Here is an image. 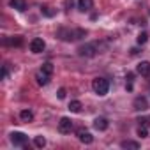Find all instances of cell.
Masks as SVG:
<instances>
[{
  "instance_id": "cell-1",
  "label": "cell",
  "mask_w": 150,
  "mask_h": 150,
  "mask_svg": "<svg viewBox=\"0 0 150 150\" xmlns=\"http://www.w3.org/2000/svg\"><path fill=\"white\" fill-rule=\"evenodd\" d=\"M58 35H60L64 41H76V39L85 37V35H87V30H81V28H78V30H60Z\"/></svg>"
},
{
  "instance_id": "cell-2",
  "label": "cell",
  "mask_w": 150,
  "mask_h": 150,
  "mask_svg": "<svg viewBox=\"0 0 150 150\" xmlns=\"http://www.w3.org/2000/svg\"><path fill=\"white\" fill-rule=\"evenodd\" d=\"M92 88H94V92L97 94V96H106L108 94V90H110V83H108V80H104V78H96L94 81H92Z\"/></svg>"
},
{
  "instance_id": "cell-3",
  "label": "cell",
  "mask_w": 150,
  "mask_h": 150,
  "mask_svg": "<svg viewBox=\"0 0 150 150\" xmlns=\"http://www.w3.org/2000/svg\"><path fill=\"white\" fill-rule=\"evenodd\" d=\"M78 53L81 57H94L97 53V44L96 42H90V44H85V46H80L78 48Z\"/></svg>"
},
{
  "instance_id": "cell-4",
  "label": "cell",
  "mask_w": 150,
  "mask_h": 150,
  "mask_svg": "<svg viewBox=\"0 0 150 150\" xmlns=\"http://www.w3.org/2000/svg\"><path fill=\"white\" fill-rule=\"evenodd\" d=\"M44 48H46V42H44L41 37L32 39V42H30V51H32V53H42Z\"/></svg>"
},
{
  "instance_id": "cell-5",
  "label": "cell",
  "mask_w": 150,
  "mask_h": 150,
  "mask_svg": "<svg viewBox=\"0 0 150 150\" xmlns=\"http://www.w3.org/2000/svg\"><path fill=\"white\" fill-rule=\"evenodd\" d=\"M71 129H72V120L67 118V117H62L60 122H58V131L67 134V132H71Z\"/></svg>"
},
{
  "instance_id": "cell-6",
  "label": "cell",
  "mask_w": 150,
  "mask_h": 150,
  "mask_svg": "<svg viewBox=\"0 0 150 150\" xmlns=\"http://www.w3.org/2000/svg\"><path fill=\"white\" fill-rule=\"evenodd\" d=\"M11 143H13L14 146H23V145L27 143V136H25L23 132H13V134H11Z\"/></svg>"
},
{
  "instance_id": "cell-7",
  "label": "cell",
  "mask_w": 150,
  "mask_h": 150,
  "mask_svg": "<svg viewBox=\"0 0 150 150\" xmlns=\"http://www.w3.org/2000/svg\"><path fill=\"white\" fill-rule=\"evenodd\" d=\"M132 106H134L136 111H145V110H148V101L145 97H136L134 103H132Z\"/></svg>"
},
{
  "instance_id": "cell-8",
  "label": "cell",
  "mask_w": 150,
  "mask_h": 150,
  "mask_svg": "<svg viewBox=\"0 0 150 150\" xmlns=\"http://www.w3.org/2000/svg\"><path fill=\"white\" fill-rule=\"evenodd\" d=\"M108 118H104V117H97L96 120H94V129H97V131H106L108 129Z\"/></svg>"
},
{
  "instance_id": "cell-9",
  "label": "cell",
  "mask_w": 150,
  "mask_h": 150,
  "mask_svg": "<svg viewBox=\"0 0 150 150\" xmlns=\"http://www.w3.org/2000/svg\"><path fill=\"white\" fill-rule=\"evenodd\" d=\"M136 71H138V74H141V76H148V74H150V62H146V60L139 62Z\"/></svg>"
},
{
  "instance_id": "cell-10",
  "label": "cell",
  "mask_w": 150,
  "mask_h": 150,
  "mask_svg": "<svg viewBox=\"0 0 150 150\" xmlns=\"http://www.w3.org/2000/svg\"><path fill=\"white\" fill-rule=\"evenodd\" d=\"M78 138H80V141H81V143H85V145H90V143L94 141V136H92L90 132L83 131V129H80V131H78Z\"/></svg>"
},
{
  "instance_id": "cell-11",
  "label": "cell",
  "mask_w": 150,
  "mask_h": 150,
  "mask_svg": "<svg viewBox=\"0 0 150 150\" xmlns=\"http://www.w3.org/2000/svg\"><path fill=\"white\" fill-rule=\"evenodd\" d=\"M94 7V0H78V9L81 13H87Z\"/></svg>"
},
{
  "instance_id": "cell-12",
  "label": "cell",
  "mask_w": 150,
  "mask_h": 150,
  "mask_svg": "<svg viewBox=\"0 0 150 150\" xmlns=\"http://www.w3.org/2000/svg\"><path fill=\"white\" fill-rule=\"evenodd\" d=\"M35 80H37V83H39L41 87H44V85H48V83H50V74H46V72L39 71V72L35 74Z\"/></svg>"
},
{
  "instance_id": "cell-13",
  "label": "cell",
  "mask_w": 150,
  "mask_h": 150,
  "mask_svg": "<svg viewBox=\"0 0 150 150\" xmlns=\"http://www.w3.org/2000/svg\"><path fill=\"white\" fill-rule=\"evenodd\" d=\"M11 7L16 11H25L27 9V2L25 0H11Z\"/></svg>"
},
{
  "instance_id": "cell-14",
  "label": "cell",
  "mask_w": 150,
  "mask_h": 150,
  "mask_svg": "<svg viewBox=\"0 0 150 150\" xmlns=\"http://www.w3.org/2000/svg\"><path fill=\"white\" fill-rule=\"evenodd\" d=\"M20 118H21L23 122H32V120H34V113H32L30 110H23V111L20 113Z\"/></svg>"
},
{
  "instance_id": "cell-15",
  "label": "cell",
  "mask_w": 150,
  "mask_h": 150,
  "mask_svg": "<svg viewBox=\"0 0 150 150\" xmlns=\"http://www.w3.org/2000/svg\"><path fill=\"white\" fill-rule=\"evenodd\" d=\"M120 146H122V148H132V150H138V148H139V143H138V141H131V139H127V141H122Z\"/></svg>"
},
{
  "instance_id": "cell-16",
  "label": "cell",
  "mask_w": 150,
  "mask_h": 150,
  "mask_svg": "<svg viewBox=\"0 0 150 150\" xmlns=\"http://www.w3.org/2000/svg\"><path fill=\"white\" fill-rule=\"evenodd\" d=\"M81 103L80 101H71V104H69V111H72V113H80L81 111Z\"/></svg>"
},
{
  "instance_id": "cell-17",
  "label": "cell",
  "mask_w": 150,
  "mask_h": 150,
  "mask_svg": "<svg viewBox=\"0 0 150 150\" xmlns=\"http://www.w3.org/2000/svg\"><path fill=\"white\" fill-rule=\"evenodd\" d=\"M6 42H9L11 46H21V44H23V39H21V35H14V37H11V39L6 41Z\"/></svg>"
},
{
  "instance_id": "cell-18",
  "label": "cell",
  "mask_w": 150,
  "mask_h": 150,
  "mask_svg": "<svg viewBox=\"0 0 150 150\" xmlns=\"http://www.w3.org/2000/svg\"><path fill=\"white\" fill-rule=\"evenodd\" d=\"M34 145H35L37 148H42V146L46 145V138H44V136H35V139H34Z\"/></svg>"
},
{
  "instance_id": "cell-19",
  "label": "cell",
  "mask_w": 150,
  "mask_h": 150,
  "mask_svg": "<svg viewBox=\"0 0 150 150\" xmlns=\"http://www.w3.org/2000/svg\"><path fill=\"white\" fill-rule=\"evenodd\" d=\"M41 71L51 76V72H53V64H51V62H46V64H42V69H41Z\"/></svg>"
},
{
  "instance_id": "cell-20",
  "label": "cell",
  "mask_w": 150,
  "mask_h": 150,
  "mask_svg": "<svg viewBox=\"0 0 150 150\" xmlns=\"http://www.w3.org/2000/svg\"><path fill=\"white\" fill-rule=\"evenodd\" d=\"M138 136L139 138H146L148 136V127L146 125H139L138 127Z\"/></svg>"
},
{
  "instance_id": "cell-21",
  "label": "cell",
  "mask_w": 150,
  "mask_h": 150,
  "mask_svg": "<svg viewBox=\"0 0 150 150\" xmlns=\"http://www.w3.org/2000/svg\"><path fill=\"white\" fill-rule=\"evenodd\" d=\"M136 41H138V44H145V42L148 41V35H146V32H141V34L138 35V39H136Z\"/></svg>"
},
{
  "instance_id": "cell-22",
  "label": "cell",
  "mask_w": 150,
  "mask_h": 150,
  "mask_svg": "<svg viewBox=\"0 0 150 150\" xmlns=\"http://www.w3.org/2000/svg\"><path fill=\"white\" fill-rule=\"evenodd\" d=\"M57 96H58V99H65V96H67V92H65V88H58V92H57Z\"/></svg>"
},
{
  "instance_id": "cell-23",
  "label": "cell",
  "mask_w": 150,
  "mask_h": 150,
  "mask_svg": "<svg viewBox=\"0 0 150 150\" xmlns=\"http://www.w3.org/2000/svg\"><path fill=\"white\" fill-rule=\"evenodd\" d=\"M72 6H74V0H64V7L65 9H72Z\"/></svg>"
},
{
  "instance_id": "cell-24",
  "label": "cell",
  "mask_w": 150,
  "mask_h": 150,
  "mask_svg": "<svg viewBox=\"0 0 150 150\" xmlns=\"http://www.w3.org/2000/svg\"><path fill=\"white\" fill-rule=\"evenodd\" d=\"M44 14L46 16H53V11H50V7H44Z\"/></svg>"
},
{
  "instance_id": "cell-25",
  "label": "cell",
  "mask_w": 150,
  "mask_h": 150,
  "mask_svg": "<svg viewBox=\"0 0 150 150\" xmlns=\"http://www.w3.org/2000/svg\"><path fill=\"white\" fill-rule=\"evenodd\" d=\"M6 78H7V67L2 69V80H6Z\"/></svg>"
}]
</instances>
